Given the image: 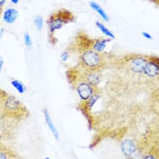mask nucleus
<instances>
[{"label": "nucleus", "mask_w": 159, "mask_h": 159, "mask_svg": "<svg viewBox=\"0 0 159 159\" xmlns=\"http://www.w3.org/2000/svg\"><path fill=\"white\" fill-rule=\"evenodd\" d=\"M0 159H25L15 150L0 144Z\"/></svg>", "instance_id": "7"}, {"label": "nucleus", "mask_w": 159, "mask_h": 159, "mask_svg": "<svg viewBox=\"0 0 159 159\" xmlns=\"http://www.w3.org/2000/svg\"><path fill=\"white\" fill-rule=\"evenodd\" d=\"M3 65H4V60L2 56H0V73L2 71Z\"/></svg>", "instance_id": "20"}, {"label": "nucleus", "mask_w": 159, "mask_h": 159, "mask_svg": "<svg viewBox=\"0 0 159 159\" xmlns=\"http://www.w3.org/2000/svg\"><path fill=\"white\" fill-rule=\"evenodd\" d=\"M11 85L16 89L20 94H23L26 90V88L24 84L17 79H14L11 82Z\"/></svg>", "instance_id": "13"}, {"label": "nucleus", "mask_w": 159, "mask_h": 159, "mask_svg": "<svg viewBox=\"0 0 159 159\" xmlns=\"http://www.w3.org/2000/svg\"><path fill=\"white\" fill-rule=\"evenodd\" d=\"M142 36L145 38H146V39H150V40H152V39H153V36H152V34H150L149 33H148V32H146V31H143L142 33Z\"/></svg>", "instance_id": "18"}, {"label": "nucleus", "mask_w": 159, "mask_h": 159, "mask_svg": "<svg viewBox=\"0 0 159 159\" xmlns=\"http://www.w3.org/2000/svg\"><path fill=\"white\" fill-rule=\"evenodd\" d=\"M76 20L74 14L70 10L61 8L54 11L47 20L49 35H55L56 31L61 30L65 25Z\"/></svg>", "instance_id": "3"}, {"label": "nucleus", "mask_w": 159, "mask_h": 159, "mask_svg": "<svg viewBox=\"0 0 159 159\" xmlns=\"http://www.w3.org/2000/svg\"><path fill=\"white\" fill-rule=\"evenodd\" d=\"M75 66L80 77L92 86L98 87V86L101 83L103 78L102 71L86 70L80 66L78 65H75Z\"/></svg>", "instance_id": "5"}, {"label": "nucleus", "mask_w": 159, "mask_h": 159, "mask_svg": "<svg viewBox=\"0 0 159 159\" xmlns=\"http://www.w3.org/2000/svg\"><path fill=\"white\" fill-rule=\"evenodd\" d=\"M111 40V39L109 38H105L100 37L98 38H95V41L92 47V50L100 53L103 52V51L105 50V49L107 46V44L109 42H110Z\"/></svg>", "instance_id": "9"}, {"label": "nucleus", "mask_w": 159, "mask_h": 159, "mask_svg": "<svg viewBox=\"0 0 159 159\" xmlns=\"http://www.w3.org/2000/svg\"><path fill=\"white\" fill-rule=\"evenodd\" d=\"M45 159H52V158H50V157H46Z\"/></svg>", "instance_id": "26"}, {"label": "nucleus", "mask_w": 159, "mask_h": 159, "mask_svg": "<svg viewBox=\"0 0 159 159\" xmlns=\"http://www.w3.org/2000/svg\"><path fill=\"white\" fill-rule=\"evenodd\" d=\"M43 115H44L45 122H46L49 130L52 132V134L53 135L55 140H59V139H60L59 132L57 130L56 126L55 125V124H54V123L52 120V119L50 113V112H49V111L47 108H45L43 110Z\"/></svg>", "instance_id": "8"}, {"label": "nucleus", "mask_w": 159, "mask_h": 159, "mask_svg": "<svg viewBox=\"0 0 159 159\" xmlns=\"http://www.w3.org/2000/svg\"><path fill=\"white\" fill-rule=\"evenodd\" d=\"M142 159H158L153 148L145 153Z\"/></svg>", "instance_id": "16"}, {"label": "nucleus", "mask_w": 159, "mask_h": 159, "mask_svg": "<svg viewBox=\"0 0 159 159\" xmlns=\"http://www.w3.org/2000/svg\"><path fill=\"white\" fill-rule=\"evenodd\" d=\"M120 148L123 154L129 159L139 149V147L134 140L125 139L121 142Z\"/></svg>", "instance_id": "6"}, {"label": "nucleus", "mask_w": 159, "mask_h": 159, "mask_svg": "<svg viewBox=\"0 0 159 159\" xmlns=\"http://www.w3.org/2000/svg\"><path fill=\"white\" fill-rule=\"evenodd\" d=\"M149 1H151V2H153V3H155V2L156 0H149Z\"/></svg>", "instance_id": "25"}, {"label": "nucleus", "mask_w": 159, "mask_h": 159, "mask_svg": "<svg viewBox=\"0 0 159 159\" xmlns=\"http://www.w3.org/2000/svg\"><path fill=\"white\" fill-rule=\"evenodd\" d=\"M34 24L36 29L38 31H41L43 27V18L42 15H37L34 19Z\"/></svg>", "instance_id": "14"}, {"label": "nucleus", "mask_w": 159, "mask_h": 159, "mask_svg": "<svg viewBox=\"0 0 159 159\" xmlns=\"http://www.w3.org/2000/svg\"><path fill=\"white\" fill-rule=\"evenodd\" d=\"M30 112L28 108L15 96L8 94L3 102L0 116L10 120L21 121L27 118Z\"/></svg>", "instance_id": "2"}, {"label": "nucleus", "mask_w": 159, "mask_h": 159, "mask_svg": "<svg viewBox=\"0 0 159 159\" xmlns=\"http://www.w3.org/2000/svg\"><path fill=\"white\" fill-rule=\"evenodd\" d=\"M5 32V28H2L1 30H0V40H1V39L3 38Z\"/></svg>", "instance_id": "22"}, {"label": "nucleus", "mask_w": 159, "mask_h": 159, "mask_svg": "<svg viewBox=\"0 0 159 159\" xmlns=\"http://www.w3.org/2000/svg\"><path fill=\"white\" fill-rule=\"evenodd\" d=\"M69 57H70V53H69L67 50L63 51V52L61 53V56H60L61 59V60H62L63 61H66L68 59Z\"/></svg>", "instance_id": "17"}, {"label": "nucleus", "mask_w": 159, "mask_h": 159, "mask_svg": "<svg viewBox=\"0 0 159 159\" xmlns=\"http://www.w3.org/2000/svg\"><path fill=\"white\" fill-rule=\"evenodd\" d=\"M152 148L154 150V152H155L156 155L157 156L158 158L159 159V143L157 145H155L154 147H153Z\"/></svg>", "instance_id": "19"}, {"label": "nucleus", "mask_w": 159, "mask_h": 159, "mask_svg": "<svg viewBox=\"0 0 159 159\" xmlns=\"http://www.w3.org/2000/svg\"><path fill=\"white\" fill-rule=\"evenodd\" d=\"M6 2H7V0H0V11H2V8Z\"/></svg>", "instance_id": "21"}, {"label": "nucleus", "mask_w": 159, "mask_h": 159, "mask_svg": "<svg viewBox=\"0 0 159 159\" xmlns=\"http://www.w3.org/2000/svg\"><path fill=\"white\" fill-rule=\"evenodd\" d=\"M114 57L110 53L89 50L80 55L77 65L86 70L102 71L111 63Z\"/></svg>", "instance_id": "1"}, {"label": "nucleus", "mask_w": 159, "mask_h": 159, "mask_svg": "<svg viewBox=\"0 0 159 159\" xmlns=\"http://www.w3.org/2000/svg\"><path fill=\"white\" fill-rule=\"evenodd\" d=\"M90 7L94 10L95 11L98 15L99 16H100V17L106 22H108L110 20V18L108 16V15L106 13V12L103 10V9L99 5V4H98L97 2H93V1H91L90 2Z\"/></svg>", "instance_id": "11"}, {"label": "nucleus", "mask_w": 159, "mask_h": 159, "mask_svg": "<svg viewBox=\"0 0 159 159\" xmlns=\"http://www.w3.org/2000/svg\"><path fill=\"white\" fill-rule=\"evenodd\" d=\"M155 4H157L158 6H159V0H156L155 2Z\"/></svg>", "instance_id": "24"}, {"label": "nucleus", "mask_w": 159, "mask_h": 159, "mask_svg": "<svg viewBox=\"0 0 159 159\" xmlns=\"http://www.w3.org/2000/svg\"><path fill=\"white\" fill-rule=\"evenodd\" d=\"M24 42L26 47L30 49L32 47V40H31V38L30 34L28 32L25 33L24 34Z\"/></svg>", "instance_id": "15"}, {"label": "nucleus", "mask_w": 159, "mask_h": 159, "mask_svg": "<svg viewBox=\"0 0 159 159\" xmlns=\"http://www.w3.org/2000/svg\"><path fill=\"white\" fill-rule=\"evenodd\" d=\"M19 15V12L17 10L13 8H10L7 9L3 14V20L7 24L14 23Z\"/></svg>", "instance_id": "10"}, {"label": "nucleus", "mask_w": 159, "mask_h": 159, "mask_svg": "<svg viewBox=\"0 0 159 159\" xmlns=\"http://www.w3.org/2000/svg\"><path fill=\"white\" fill-rule=\"evenodd\" d=\"M10 1H11V2L12 3L16 5V4H18V3H19L20 0H10Z\"/></svg>", "instance_id": "23"}, {"label": "nucleus", "mask_w": 159, "mask_h": 159, "mask_svg": "<svg viewBox=\"0 0 159 159\" xmlns=\"http://www.w3.org/2000/svg\"><path fill=\"white\" fill-rule=\"evenodd\" d=\"M95 38L92 39L89 37L84 31H79L72 43L68 46L67 50L70 53L78 52L80 55L85 51L92 50Z\"/></svg>", "instance_id": "4"}, {"label": "nucleus", "mask_w": 159, "mask_h": 159, "mask_svg": "<svg viewBox=\"0 0 159 159\" xmlns=\"http://www.w3.org/2000/svg\"><path fill=\"white\" fill-rule=\"evenodd\" d=\"M95 25L102 31V33L103 34H104L106 36L108 37L109 38H110L111 39H115V34L108 28H107L103 23H102L101 22H100L98 21H97L95 22Z\"/></svg>", "instance_id": "12"}]
</instances>
